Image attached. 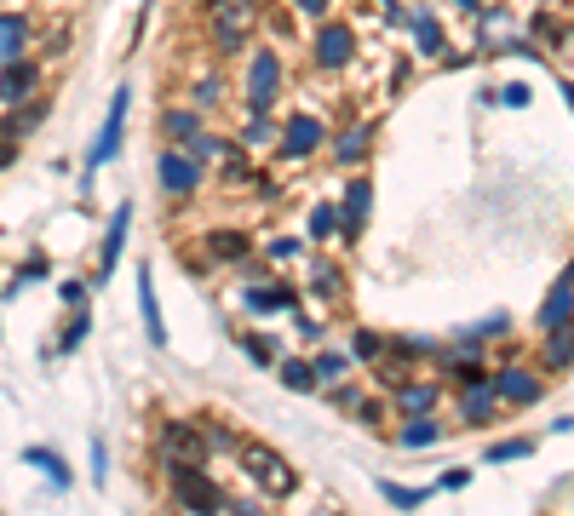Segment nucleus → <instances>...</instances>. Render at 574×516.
Masks as SVG:
<instances>
[{
    "label": "nucleus",
    "instance_id": "nucleus-1",
    "mask_svg": "<svg viewBox=\"0 0 574 516\" xmlns=\"http://www.w3.org/2000/svg\"><path fill=\"white\" fill-rule=\"evenodd\" d=\"M195 30H202L207 58L236 64L265 35V0H195Z\"/></svg>",
    "mask_w": 574,
    "mask_h": 516
},
{
    "label": "nucleus",
    "instance_id": "nucleus-2",
    "mask_svg": "<svg viewBox=\"0 0 574 516\" xmlns=\"http://www.w3.org/2000/svg\"><path fill=\"white\" fill-rule=\"evenodd\" d=\"M288 52L277 41H254L241 52V87H236V103L241 115H277V103L288 98Z\"/></svg>",
    "mask_w": 574,
    "mask_h": 516
},
{
    "label": "nucleus",
    "instance_id": "nucleus-3",
    "mask_svg": "<svg viewBox=\"0 0 574 516\" xmlns=\"http://www.w3.org/2000/svg\"><path fill=\"white\" fill-rule=\"evenodd\" d=\"M230 464H236V476L247 482V494H259V500H270V505H288V500L299 494L293 459H288L282 448L259 442V436H241L236 453H230Z\"/></svg>",
    "mask_w": 574,
    "mask_h": 516
},
{
    "label": "nucleus",
    "instance_id": "nucleus-4",
    "mask_svg": "<svg viewBox=\"0 0 574 516\" xmlns=\"http://www.w3.org/2000/svg\"><path fill=\"white\" fill-rule=\"evenodd\" d=\"M305 64L316 75H351L362 64V30L351 18H339V12L316 18L311 35H305Z\"/></svg>",
    "mask_w": 574,
    "mask_h": 516
},
{
    "label": "nucleus",
    "instance_id": "nucleus-5",
    "mask_svg": "<svg viewBox=\"0 0 574 516\" xmlns=\"http://www.w3.org/2000/svg\"><path fill=\"white\" fill-rule=\"evenodd\" d=\"M247 281H241V293H236V304H241V316H254V322H277V316H288L293 304H305V288L299 281H288L282 270H259V253L247 258Z\"/></svg>",
    "mask_w": 574,
    "mask_h": 516
},
{
    "label": "nucleus",
    "instance_id": "nucleus-6",
    "mask_svg": "<svg viewBox=\"0 0 574 516\" xmlns=\"http://www.w3.org/2000/svg\"><path fill=\"white\" fill-rule=\"evenodd\" d=\"M230 487L213 476V464H172L161 476V505L167 511H195V516H224Z\"/></svg>",
    "mask_w": 574,
    "mask_h": 516
},
{
    "label": "nucleus",
    "instance_id": "nucleus-7",
    "mask_svg": "<svg viewBox=\"0 0 574 516\" xmlns=\"http://www.w3.org/2000/svg\"><path fill=\"white\" fill-rule=\"evenodd\" d=\"M334 138V121L322 110H282V126H277V149H270V161L277 167H311L322 149Z\"/></svg>",
    "mask_w": 574,
    "mask_h": 516
},
{
    "label": "nucleus",
    "instance_id": "nucleus-8",
    "mask_svg": "<svg viewBox=\"0 0 574 516\" xmlns=\"http://www.w3.org/2000/svg\"><path fill=\"white\" fill-rule=\"evenodd\" d=\"M127 115H133V87H115V98H110V110H104V121H98V133H92V144H87V155H81V190L92 195V184H98V172H104L121 149H127Z\"/></svg>",
    "mask_w": 574,
    "mask_h": 516
},
{
    "label": "nucleus",
    "instance_id": "nucleus-9",
    "mask_svg": "<svg viewBox=\"0 0 574 516\" xmlns=\"http://www.w3.org/2000/svg\"><path fill=\"white\" fill-rule=\"evenodd\" d=\"M149 459H156V476H167L172 464H213L202 419H184V413L156 419V448H149Z\"/></svg>",
    "mask_w": 574,
    "mask_h": 516
},
{
    "label": "nucleus",
    "instance_id": "nucleus-10",
    "mask_svg": "<svg viewBox=\"0 0 574 516\" xmlns=\"http://www.w3.org/2000/svg\"><path fill=\"white\" fill-rule=\"evenodd\" d=\"M156 190H161L167 206H190L195 195L207 190V167L195 161L184 144H161V155H156Z\"/></svg>",
    "mask_w": 574,
    "mask_h": 516
},
{
    "label": "nucleus",
    "instance_id": "nucleus-11",
    "mask_svg": "<svg viewBox=\"0 0 574 516\" xmlns=\"http://www.w3.org/2000/svg\"><path fill=\"white\" fill-rule=\"evenodd\" d=\"M305 304H316V310H339L345 299H351V276H345V265L328 253V247H311L305 253Z\"/></svg>",
    "mask_w": 574,
    "mask_h": 516
},
{
    "label": "nucleus",
    "instance_id": "nucleus-12",
    "mask_svg": "<svg viewBox=\"0 0 574 516\" xmlns=\"http://www.w3.org/2000/svg\"><path fill=\"white\" fill-rule=\"evenodd\" d=\"M339 247L345 253H357L362 236H368V213H373V178L368 167L362 172H345V184H339Z\"/></svg>",
    "mask_w": 574,
    "mask_h": 516
},
{
    "label": "nucleus",
    "instance_id": "nucleus-13",
    "mask_svg": "<svg viewBox=\"0 0 574 516\" xmlns=\"http://www.w3.org/2000/svg\"><path fill=\"white\" fill-rule=\"evenodd\" d=\"M254 253H259V236L247 224H207L202 229V258L213 270H241Z\"/></svg>",
    "mask_w": 574,
    "mask_h": 516
},
{
    "label": "nucleus",
    "instance_id": "nucleus-14",
    "mask_svg": "<svg viewBox=\"0 0 574 516\" xmlns=\"http://www.w3.org/2000/svg\"><path fill=\"white\" fill-rule=\"evenodd\" d=\"M494 396H500L506 407H540L545 402V373L540 361H500V368L488 373Z\"/></svg>",
    "mask_w": 574,
    "mask_h": 516
},
{
    "label": "nucleus",
    "instance_id": "nucleus-15",
    "mask_svg": "<svg viewBox=\"0 0 574 516\" xmlns=\"http://www.w3.org/2000/svg\"><path fill=\"white\" fill-rule=\"evenodd\" d=\"M127 236H133V201H115L110 218H104V236H98V270H92V288H104V281L121 270V258H127Z\"/></svg>",
    "mask_w": 574,
    "mask_h": 516
},
{
    "label": "nucleus",
    "instance_id": "nucleus-16",
    "mask_svg": "<svg viewBox=\"0 0 574 516\" xmlns=\"http://www.w3.org/2000/svg\"><path fill=\"white\" fill-rule=\"evenodd\" d=\"M373 138H380V126H373V121H345V126H334V138H328L322 155H328L339 172H362L373 161Z\"/></svg>",
    "mask_w": 574,
    "mask_h": 516
},
{
    "label": "nucleus",
    "instance_id": "nucleus-17",
    "mask_svg": "<svg viewBox=\"0 0 574 516\" xmlns=\"http://www.w3.org/2000/svg\"><path fill=\"white\" fill-rule=\"evenodd\" d=\"M391 407H396V419H419V413H442V396H448V384L437 373H414L403 379L396 391H385Z\"/></svg>",
    "mask_w": 574,
    "mask_h": 516
},
{
    "label": "nucleus",
    "instance_id": "nucleus-18",
    "mask_svg": "<svg viewBox=\"0 0 574 516\" xmlns=\"http://www.w3.org/2000/svg\"><path fill=\"white\" fill-rule=\"evenodd\" d=\"M506 419V402L494 396V384H465V391H454V419L448 425H465V430H488Z\"/></svg>",
    "mask_w": 574,
    "mask_h": 516
},
{
    "label": "nucleus",
    "instance_id": "nucleus-19",
    "mask_svg": "<svg viewBox=\"0 0 574 516\" xmlns=\"http://www.w3.org/2000/svg\"><path fill=\"white\" fill-rule=\"evenodd\" d=\"M35 92H46V58H41V52L0 64V110H12V103L35 98Z\"/></svg>",
    "mask_w": 574,
    "mask_h": 516
},
{
    "label": "nucleus",
    "instance_id": "nucleus-20",
    "mask_svg": "<svg viewBox=\"0 0 574 516\" xmlns=\"http://www.w3.org/2000/svg\"><path fill=\"white\" fill-rule=\"evenodd\" d=\"M195 133H207V110H195L190 98H167L156 110V138L161 144H190Z\"/></svg>",
    "mask_w": 574,
    "mask_h": 516
},
{
    "label": "nucleus",
    "instance_id": "nucleus-21",
    "mask_svg": "<svg viewBox=\"0 0 574 516\" xmlns=\"http://www.w3.org/2000/svg\"><path fill=\"white\" fill-rule=\"evenodd\" d=\"M563 327H574V265L552 281V293H545L540 310H534V333H540V339H552V333H563Z\"/></svg>",
    "mask_w": 574,
    "mask_h": 516
},
{
    "label": "nucleus",
    "instance_id": "nucleus-22",
    "mask_svg": "<svg viewBox=\"0 0 574 516\" xmlns=\"http://www.w3.org/2000/svg\"><path fill=\"white\" fill-rule=\"evenodd\" d=\"M184 98L195 103V110L218 115L224 103H230V75H224V64H218V58H207L202 69H190V75H184Z\"/></svg>",
    "mask_w": 574,
    "mask_h": 516
},
{
    "label": "nucleus",
    "instance_id": "nucleus-23",
    "mask_svg": "<svg viewBox=\"0 0 574 516\" xmlns=\"http://www.w3.org/2000/svg\"><path fill=\"white\" fill-rule=\"evenodd\" d=\"M41 41V23L35 12H23V7H0V64H12V58H30Z\"/></svg>",
    "mask_w": 574,
    "mask_h": 516
},
{
    "label": "nucleus",
    "instance_id": "nucleus-24",
    "mask_svg": "<svg viewBox=\"0 0 574 516\" xmlns=\"http://www.w3.org/2000/svg\"><path fill=\"white\" fill-rule=\"evenodd\" d=\"M408 41H414V58H442L448 52V30H442V18H437V7H426V0H414L408 7Z\"/></svg>",
    "mask_w": 574,
    "mask_h": 516
},
{
    "label": "nucleus",
    "instance_id": "nucleus-25",
    "mask_svg": "<svg viewBox=\"0 0 574 516\" xmlns=\"http://www.w3.org/2000/svg\"><path fill=\"white\" fill-rule=\"evenodd\" d=\"M46 115H53V98L46 92H35V98H23V103H12V110H0V133L7 138H18V144H30L41 126H46Z\"/></svg>",
    "mask_w": 574,
    "mask_h": 516
},
{
    "label": "nucleus",
    "instance_id": "nucleus-26",
    "mask_svg": "<svg viewBox=\"0 0 574 516\" xmlns=\"http://www.w3.org/2000/svg\"><path fill=\"white\" fill-rule=\"evenodd\" d=\"M138 322H144V339L167 350V316H161V299H156V270L149 258H138Z\"/></svg>",
    "mask_w": 574,
    "mask_h": 516
},
{
    "label": "nucleus",
    "instance_id": "nucleus-27",
    "mask_svg": "<svg viewBox=\"0 0 574 516\" xmlns=\"http://www.w3.org/2000/svg\"><path fill=\"white\" fill-rule=\"evenodd\" d=\"M442 436H448V419H442V413H419V419H403V425L391 430V442L408 448V453H419V448H437Z\"/></svg>",
    "mask_w": 574,
    "mask_h": 516
},
{
    "label": "nucleus",
    "instance_id": "nucleus-28",
    "mask_svg": "<svg viewBox=\"0 0 574 516\" xmlns=\"http://www.w3.org/2000/svg\"><path fill=\"white\" fill-rule=\"evenodd\" d=\"M305 247H339V201L322 195L305 213Z\"/></svg>",
    "mask_w": 574,
    "mask_h": 516
},
{
    "label": "nucleus",
    "instance_id": "nucleus-29",
    "mask_svg": "<svg viewBox=\"0 0 574 516\" xmlns=\"http://www.w3.org/2000/svg\"><path fill=\"white\" fill-rule=\"evenodd\" d=\"M270 373H277V384H282V391H293V396H316V391H322V384H316V368H311V356H288V350H282Z\"/></svg>",
    "mask_w": 574,
    "mask_h": 516
},
{
    "label": "nucleus",
    "instance_id": "nucleus-30",
    "mask_svg": "<svg viewBox=\"0 0 574 516\" xmlns=\"http://www.w3.org/2000/svg\"><path fill=\"white\" fill-rule=\"evenodd\" d=\"M23 464H35V471H41L46 482H53L58 494H69V487H75V471H69V459H64L58 448H41V442H30V448H23Z\"/></svg>",
    "mask_w": 574,
    "mask_h": 516
},
{
    "label": "nucleus",
    "instance_id": "nucleus-31",
    "mask_svg": "<svg viewBox=\"0 0 574 516\" xmlns=\"http://www.w3.org/2000/svg\"><path fill=\"white\" fill-rule=\"evenodd\" d=\"M311 368H316V384H339L345 373H357V356L322 339V345H311Z\"/></svg>",
    "mask_w": 574,
    "mask_h": 516
},
{
    "label": "nucleus",
    "instance_id": "nucleus-32",
    "mask_svg": "<svg viewBox=\"0 0 574 516\" xmlns=\"http://www.w3.org/2000/svg\"><path fill=\"white\" fill-rule=\"evenodd\" d=\"M305 236H259V265L270 270H288V265H305Z\"/></svg>",
    "mask_w": 574,
    "mask_h": 516
},
{
    "label": "nucleus",
    "instance_id": "nucleus-33",
    "mask_svg": "<svg viewBox=\"0 0 574 516\" xmlns=\"http://www.w3.org/2000/svg\"><path fill=\"white\" fill-rule=\"evenodd\" d=\"M87 339H92V304L64 310V327H58V339H53V356H75Z\"/></svg>",
    "mask_w": 574,
    "mask_h": 516
},
{
    "label": "nucleus",
    "instance_id": "nucleus-34",
    "mask_svg": "<svg viewBox=\"0 0 574 516\" xmlns=\"http://www.w3.org/2000/svg\"><path fill=\"white\" fill-rule=\"evenodd\" d=\"M236 350L247 356V361H254V368H277V356H282V345L277 339H270V333L265 327H236Z\"/></svg>",
    "mask_w": 574,
    "mask_h": 516
},
{
    "label": "nucleus",
    "instance_id": "nucleus-35",
    "mask_svg": "<svg viewBox=\"0 0 574 516\" xmlns=\"http://www.w3.org/2000/svg\"><path fill=\"white\" fill-rule=\"evenodd\" d=\"M471 23H477V41H483V46H494L500 35H511V30H517V12L506 7V0H483V12L471 18Z\"/></svg>",
    "mask_w": 574,
    "mask_h": 516
},
{
    "label": "nucleus",
    "instance_id": "nucleus-36",
    "mask_svg": "<svg viewBox=\"0 0 574 516\" xmlns=\"http://www.w3.org/2000/svg\"><path fill=\"white\" fill-rule=\"evenodd\" d=\"M277 126H282V115H241L236 144H247L254 155H270V149H277Z\"/></svg>",
    "mask_w": 574,
    "mask_h": 516
},
{
    "label": "nucleus",
    "instance_id": "nucleus-37",
    "mask_svg": "<svg viewBox=\"0 0 574 516\" xmlns=\"http://www.w3.org/2000/svg\"><path fill=\"white\" fill-rule=\"evenodd\" d=\"M569 368H574V327L552 333V339H540V373L558 379V373H569Z\"/></svg>",
    "mask_w": 574,
    "mask_h": 516
},
{
    "label": "nucleus",
    "instance_id": "nucleus-38",
    "mask_svg": "<svg viewBox=\"0 0 574 516\" xmlns=\"http://www.w3.org/2000/svg\"><path fill=\"white\" fill-rule=\"evenodd\" d=\"M213 172H218V184H224V190H247V178H254V149H247V144H230V149H224V161H218Z\"/></svg>",
    "mask_w": 574,
    "mask_h": 516
},
{
    "label": "nucleus",
    "instance_id": "nucleus-39",
    "mask_svg": "<svg viewBox=\"0 0 574 516\" xmlns=\"http://www.w3.org/2000/svg\"><path fill=\"white\" fill-rule=\"evenodd\" d=\"M373 384H380V391H396V384H403V379H414L419 373V361H408V356H396V350H385L380 361H373Z\"/></svg>",
    "mask_w": 574,
    "mask_h": 516
},
{
    "label": "nucleus",
    "instance_id": "nucleus-40",
    "mask_svg": "<svg viewBox=\"0 0 574 516\" xmlns=\"http://www.w3.org/2000/svg\"><path fill=\"white\" fill-rule=\"evenodd\" d=\"M385 350L408 356V361H437L448 345H442V339H426V333H391V339H385Z\"/></svg>",
    "mask_w": 574,
    "mask_h": 516
},
{
    "label": "nucleus",
    "instance_id": "nucleus-41",
    "mask_svg": "<svg viewBox=\"0 0 574 516\" xmlns=\"http://www.w3.org/2000/svg\"><path fill=\"white\" fill-rule=\"evenodd\" d=\"M391 419H396V407H391L385 391H380V396H368V391H362V402L351 407V425H362V430H385Z\"/></svg>",
    "mask_w": 574,
    "mask_h": 516
},
{
    "label": "nucleus",
    "instance_id": "nucleus-42",
    "mask_svg": "<svg viewBox=\"0 0 574 516\" xmlns=\"http://www.w3.org/2000/svg\"><path fill=\"white\" fill-rule=\"evenodd\" d=\"M195 419H202V430H207V448H213V459L218 453H236V442L247 430H236L230 419H224V413H195Z\"/></svg>",
    "mask_w": 574,
    "mask_h": 516
},
{
    "label": "nucleus",
    "instance_id": "nucleus-43",
    "mask_svg": "<svg viewBox=\"0 0 574 516\" xmlns=\"http://www.w3.org/2000/svg\"><path fill=\"white\" fill-rule=\"evenodd\" d=\"M345 350H351L362 368H373V361L385 356V333H380V327H368V322H357V327H351V345H345Z\"/></svg>",
    "mask_w": 574,
    "mask_h": 516
},
{
    "label": "nucleus",
    "instance_id": "nucleus-44",
    "mask_svg": "<svg viewBox=\"0 0 574 516\" xmlns=\"http://www.w3.org/2000/svg\"><path fill=\"white\" fill-rule=\"evenodd\" d=\"M316 396H322V402H328L334 413H345V419H351V407L362 402V379H357V373H345L339 384H322V391H316Z\"/></svg>",
    "mask_w": 574,
    "mask_h": 516
},
{
    "label": "nucleus",
    "instance_id": "nucleus-45",
    "mask_svg": "<svg viewBox=\"0 0 574 516\" xmlns=\"http://www.w3.org/2000/svg\"><path fill=\"white\" fill-rule=\"evenodd\" d=\"M230 144H236L230 133H213V126H207V133H195V138L184 144V149H190V155H195V161H202L207 172H213V167L224 161V149H230Z\"/></svg>",
    "mask_w": 574,
    "mask_h": 516
},
{
    "label": "nucleus",
    "instance_id": "nucleus-46",
    "mask_svg": "<svg viewBox=\"0 0 574 516\" xmlns=\"http://www.w3.org/2000/svg\"><path fill=\"white\" fill-rule=\"evenodd\" d=\"M46 276H53V258H46L41 247L30 253V258H23V265L12 270V281H7V299L12 293H23V288H35V281H46Z\"/></svg>",
    "mask_w": 574,
    "mask_h": 516
},
{
    "label": "nucleus",
    "instance_id": "nucleus-47",
    "mask_svg": "<svg viewBox=\"0 0 574 516\" xmlns=\"http://www.w3.org/2000/svg\"><path fill=\"white\" fill-rule=\"evenodd\" d=\"M288 316H293V333H299V345H322V339H328V310H322V316H316V310L293 304Z\"/></svg>",
    "mask_w": 574,
    "mask_h": 516
},
{
    "label": "nucleus",
    "instance_id": "nucleus-48",
    "mask_svg": "<svg viewBox=\"0 0 574 516\" xmlns=\"http://www.w3.org/2000/svg\"><path fill=\"white\" fill-rule=\"evenodd\" d=\"M437 494V487H408V482H380V500L391 505V511H419Z\"/></svg>",
    "mask_w": 574,
    "mask_h": 516
},
{
    "label": "nucleus",
    "instance_id": "nucleus-49",
    "mask_svg": "<svg viewBox=\"0 0 574 516\" xmlns=\"http://www.w3.org/2000/svg\"><path fill=\"white\" fill-rule=\"evenodd\" d=\"M540 442L534 436H500V442H488V453H483V464H511V459H529Z\"/></svg>",
    "mask_w": 574,
    "mask_h": 516
},
{
    "label": "nucleus",
    "instance_id": "nucleus-50",
    "mask_svg": "<svg viewBox=\"0 0 574 516\" xmlns=\"http://www.w3.org/2000/svg\"><path fill=\"white\" fill-rule=\"evenodd\" d=\"M529 35H534V46L545 52V58H552V52L563 46V35H569V30H563V23H558L552 12H534V18H529Z\"/></svg>",
    "mask_w": 574,
    "mask_h": 516
},
{
    "label": "nucleus",
    "instance_id": "nucleus-51",
    "mask_svg": "<svg viewBox=\"0 0 574 516\" xmlns=\"http://www.w3.org/2000/svg\"><path fill=\"white\" fill-rule=\"evenodd\" d=\"M247 195H259L265 206H270V201H282V178L270 172V167H254V178H247Z\"/></svg>",
    "mask_w": 574,
    "mask_h": 516
},
{
    "label": "nucleus",
    "instance_id": "nucleus-52",
    "mask_svg": "<svg viewBox=\"0 0 574 516\" xmlns=\"http://www.w3.org/2000/svg\"><path fill=\"white\" fill-rule=\"evenodd\" d=\"M92 276H69L64 288H58V299H64V310H81V304H92Z\"/></svg>",
    "mask_w": 574,
    "mask_h": 516
},
{
    "label": "nucleus",
    "instance_id": "nucleus-53",
    "mask_svg": "<svg viewBox=\"0 0 574 516\" xmlns=\"http://www.w3.org/2000/svg\"><path fill=\"white\" fill-rule=\"evenodd\" d=\"M488 98H494V103H506V110H529V103H534L529 81H506V87H494Z\"/></svg>",
    "mask_w": 574,
    "mask_h": 516
},
{
    "label": "nucleus",
    "instance_id": "nucleus-54",
    "mask_svg": "<svg viewBox=\"0 0 574 516\" xmlns=\"http://www.w3.org/2000/svg\"><path fill=\"white\" fill-rule=\"evenodd\" d=\"M373 12H380L385 30H408V0H373Z\"/></svg>",
    "mask_w": 574,
    "mask_h": 516
},
{
    "label": "nucleus",
    "instance_id": "nucleus-55",
    "mask_svg": "<svg viewBox=\"0 0 574 516\" xmlns=\"http://www.w3.org/2000/svg\"><path fill=\"white\" fill-rule=\"evenodd\" d=\"M288 7H293V18H299V23H316V18L339 12V0H288Z\"/></svg>",
    "mask_w": 574,
    "mask_h": 516
},
{
    "label": "nucleus",
    "instance_id": "nucleus-56",
    "mask_svg": "<svg viewBox=\"0 0 574 516\" xmlns=\"http://www.w3.org/2000/svg\"><path fill=\"white\" fill-rule=\"evenodd\" d=\"M110 482V448H104V436H92V487H104Z\"/></svg>",
    "mask_w": 574,
    "mask_h": 516
},
{
    "label": "nucleus",
    "instance_id": "nucleus-57",
    "mask_svg": "<svg viewBox=\"0 0 574 516\" xmlns=\"http://www.w3.org/2000/svg\"><path fill=\"white\" fill-rule=\"evenodd\" d=\"M460 487H471V471H465V464H454V471L437 476V494H460Z\"/></svg>",
    "mask_w": 574,
    "mask_h": 516
},
{
    "label": "nucleus",
    "instance_id": "nucleus-58",
    "mask_svg": "<svg viewBox=\"0 0 574 516\" xmlns=\"http://www.w3.org/2000/svg\"><path fill=\"white\" fill-rule=\"evenodd\" d=\"M437 64H442V69H465V64H477V52H454V46H448Z\"/></svg>",
    "mask_w": 574,
    "mask_h": 516
},
{
    "label": "nucleus",
    "instance_id": "nucleus-59",
    "mask_svg": "<svg viewBox=\"0 0 574 516\" xmlns=\"http://www.w3.org/2000/svg\"><path fill=\"white\" fill-rule=\"evenodd\" d=\"M18 155H23V144H18V138H7V133H0V172H7V167L18 161Z\"/></svg>",
    "mask_w": 574,
    "mask_h": 516
},
{
    "label": "nucleus",
    "instance_id": "nucleus-60",
    "mask_svg": "<svg viewBox=\"0 0 574 516\" xmlns=\"http://www.w3.org/2000/svg\"><path fill=\"white\" fill-rule=\"evenodd\" d=\"M448 7H454L460 18H477V12H483V0H448Z\"/></svg>",
    "mask_w": 574,
    "mask_h": 516
},
{
    "label": "nucleus",
    "instance_id": "nucleus-61",
    "mask_svg": "<svg viewBox=\"0 0 574 516\" xmlns=\"http://www.w3.org/2000/svg\"><path fill=\"white\" fill-rule=\"evenodd\" d=\"M563 98H569V110H574V81H563Z\"/></svg>",
    "mask_w": 574,
    "mask_h": 516
},
{
    "label": "nucleus",
    "instance_id": "nucleus-62",
    "mask_svg": "<svg viewBox=\"0 0 574 516\" xmlns=\"http://www.w3.org/2000/svg\"><path fill=\"white\" fill-rule=\"evenodd\" d=\"M569 35H574V23H569Z\"/></svg>",
    "mask_w": 574,
    "mask_h": 516
}]
</instances>
